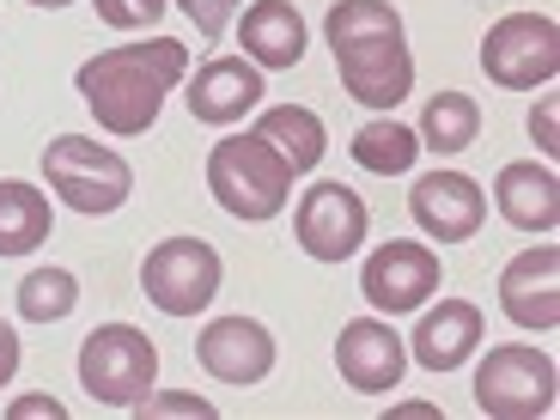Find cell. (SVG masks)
Returning a JSON list of instances; mask_svg holds the SVG:
<instances>
[{
  "instance_id": "cell-2",
  "label": "cell",
  "mask_w": 560,
  "mask_h": 420,
  "mask_svg": "<svg viewBox=\"0 0 560 420\" xmlns=\"http://www.w3.org/2000/svg\"><path fill=\"white\" fill-rule=\"evenodd\" d=\"M329 49H336L341 92L365 110H396L415 85V56L402 43V13L390 0H336L329 19Z\"/></svg>"
},
{
  "instance_id": "cell-24",
  "label": "cell",
  "mask_w": 560,
  "mask_h": 420,
  "mask_svg": "<svg viewBox=\"0 0 560 420\" xmlns=\"http://www.w3.org/2000/svg\"><path fill=\"white\" fill-rule=\"evenodd\" d=\"M92 7H98V19L110 31H147V25L165 19L171 0H92Z\"/></svg>"
},
{
  "instance_id": "cell-27",
  "label": "cell",
  "mask_w": 560,
  "mask_h": 420,
  "mask_svg": "<svg viewBox=\"0 0 560 420\" xmlns=\"http://www.w3.org/2000/svg\"><path fill=\"white\" fill-rule=\"evenodd\" d=\"M530 140H536V147H542L548 159L560 153V140H555V98H542V104H536V110H530Z\"/></svg>"
},
{
  "instance_id": "cell-13",
  "label": "cell",
  "mask_w": 560,
  "mask_h": 420,
  "mask_svg": "<svg viewBox=\"0 0 560 420\" xmlns=\"http://www.w3.org/2000/svg\"><path fill=\"white\" fill-rule=\"evenodd\" d=\"M196 360H201V372L220 378V384H262L268 372H275V336L250 317H220V323L201 329Z\"/></svg>"
},
{
  "instance_id": "cell-11",
  "label": "cell",
  "mask_w": 560,
  "mask_h": 420,
  "mask_svg": "<svg viewBox=\"0 0 560 420\" xmlns=\"http://www.w3.org/2000/svg\"><path fill=\"white\" fill-rule=\"evenodd\" d=\"M408 213L427 238L439 244H463L476 238L481 220H488V196H481L476 177H463V171H427V177L408 189Z\"/></svg>"
},
{
  "instance_id": "cell-20",
  "label": "cell",
  "mask_w": 560,
  "mask_h": 420,
  "mask_svg": "<svg viewBox=\"0 0 560 420\" xmlns=\"http://www.w3.org/2000/svg\"><path fill=\"white\" fill-rule=\"evenodd\" d=\"M481 135V104L469 92H433L427 110H420V140L433 147V153H463V147H476Z\"/></svg>"
},
{
  "instance_id": "cell-3",
  "label": "cell",
  "mask_w": 560,
  "mask_h": 420,
  "mask_svg": "<svg viewBox=\"0 0 560 420\" xmlns=\"http://www.w3.org/2000/svg\"><path fill=\"white\" fill-rule=\"evenodd\" d=\"M208 189L232 220H275L293 201V165L262 135H225L208 153Z\"/></svg>"
},
{
  "instance_id": "cell-5",
  "label": "cell",
  "mask_w": 560,
  "mask_h": 420,
  "mask_svg": "<svg viewBox=\"0 0 560 420\" xmlns=\"http://www.w3.org/2000/svg\"><path fill=\"white\" fill-rule=\"evenodd\" d=\"M43 177L68 201L73 213H116L135 189V171H128L122 153L98 147V140L85 135H56L43 147Z\"/></svg>"
},
{
  "instance_id": "cell-1",
  "label": "cell",
  "mask_w": 560,
  "mask_h": 420,
  "mask_svg": "<svg viewBox=\"0 0 560 420\" xmlns=\"http://www.w3.org/2000/svg\"><path fill=\"white\" fill-rule=\"evenodd\" d=\"M189 73V49L177 37H153V43H128V49H98L73 73L85 110L98 116V128L135 140L159 122V104L177 92V80Z\"/></svg>"
},
{
  "instance_id": "cell-16",
  "label": "cell",
  "mask_w": 560,
  "mask_h": 420,
  "mask_svg": "<svg viewBox=\"0 0 560 420\" xmlns=\"http://www.w3.org/2000/svg\"><path fill=\"white\" fill-rule=\"evenodd\" d=\"M481 341V311L469 299H439V311L420 317V329L408 336V353H415L427 372H457Z\"/></svg>"
},
{
  "instance_id": "cell-28",
  "label": "cell",
  "mask_w": 560,
  "mask_h": 420,
  "mask_svg": "<svg viewBox=\"0 0 560 420\" xmlns=\"http://www.w3.org/2000/svg\"><path fill=\"white\" fill-rule=\"evenodd\" d=\"M13 372H19V336L7 329V323H0V390L13 384Z\"/></svg>"
},
{
  "instance_id": "cell-8",
  "label": "cell",
  "mask_w": 560,
  "mask_h": 420,
  "mask_svg": "<svg viewBox=\"0 0 560 420\" xmlns=\"http://www.w3.org/2000/svg\"><path fill=\"white\" fill-rule=\"evenodd\" d=\"M481 68L505 92H536L560 73V25L548 13H512L481 37Z\"/></svg>"
},
{
  "instance_id": "cell-7",
  "label": "cell",
  "mask_w": 560,
  "mask_h": 420,
  "mask_svg": "<svg viewBox=\"0 0 560 420\" xmlns=\"http://www.w3.org/2000/svg\"><path fill=\"white\" fill-rule=\"evenodd\" d=\"M220 250L201 238H165L159 250H147L140 262V293L153 299L165 317H196V311L213 305L220 293Z\"/></svg>"
},
{
  "instance_id": "cell-12",
  "label": "cell",
  "mask_w": 560,
  "mask_h": 420,
  "mask_svg": "<svg viewBox=\"0 0 560 420\" xmlns=\"http://www.w3.org/2000/svg\"><path fill=\"white\" fill-rule=\"evenodd\" d=\"M336 365H341V378H348L353 390L384 396V390H396L402 372H408V341L396 336L384 317H353L348 329H341V341H336Z\"/></svg>"
},
{
  "instance_id": "cell-4",
  "label": "cell",
  "mask_w": 560,
  "mask_h": 420,
  "mask_svg": "<svg viewBox=\"0 0 560 420\" xmlns=\"http://www.w3.org/2000/svg\"><path fill=\"white\" fill-rule=\"evenodd\" d=\"M153 378H159V348L135 323H104L80 341V384L92 390V402L135 408L147 402Z\"/></svg>"
},
{
  "instance_id": "cell-29",
  "label": "cell",
  "mask_w": 560,
  "mask_h": 420,
  "mask_svg": "<svg viewBox=\"0 0 560 420\" xmlns=\"http://www.w3.org/2000/svg\"><path fill=\"white\" fill-rule=\"evenodd\" d=\"M13 415L25 420V415H49V420H61V402L56 396H25V402H13Z\"/></svg>"
},
{
  "instance_id": "cell-15",
  "label": "cell",
  "mask_w": 560,
  "mask_h": 420,
  "mask_svg": "<svg viewBox=\"0 0 560 420\" xmlns=\"http://www.w3.org/2000/svg\"><path fill=\"white\" fill-rule=\"evenodd\" d=\"M268 92H262V73L250 68L244 56H220L189 80V116L208 128H232L244 122V110H256Z\"/></svg>"
},
{
  "instance_id": "cell-14",
  "label": "cell",
  "mask_w": 560,
  "mask_h": 420,
  "mask_svg": "<svg viewBox=\"0 0 560 420\" xmlns=\"http://www.w3.org/2000/svg\"><path fill=\"white\" fill-rule=\"evenodd\" d=\"M500 311L518 323V329H555L560 323V250L555 244H536V250L505 262Z\"/></svg>"
},
{
  "instance_id": "cell-19",
  "label": "cell",
  "mask_w": 560,
  "mask_h": 420,
  "mask_svg": "<svg viewBox=\"0 0 560 420\" xmlns=\"http://www.w3.org/2000/svg\"><path fill=\"white\" fill-rule=\"evenodd\" d=\"M256 135H262L287 165H293V177L323 159V122H317V110H305V104H275V110H262Z\"/></svg>"
},
{
  "instance_id": "cell-23",
  "label": "cell",
  "mask_w": 560,
  "mask_h": 420,
  "mask_svg": "<svg viewBox=\"0 0 560 420\" xmlns=\"http://www.w3.org/2000/svg\"><path fill=\"white\" fill-rule=\"evenodd\" d=\"M73 305H80V280H73L68 268H37V275H25V287H19V311H25L31 323H61Z\"/></svg>"
},
{
  "instance_id": "cell-30",
  "label": "cell",
  "mask_w": 560,
  "mask_h": 420,
  "mask_svg": "<svg viewBox=\"0 0 560 420\" xmlns=\"http://www.w3.org/2000/svg\"><path fill=\"white\" fill-rule=\"evenodd\" d=\"M31 7H68V0H31Z\"/></svg>"
},
{
  "instance_id": "cell-17",
  "label": "cell",
  "mask_w": 560,
  "mask_h": 420,
  "mask_svg": "<svg viewBox=\"0 0 560 420\" xmlns=\"http://www.w3.org/2000/svg\"><path fill=\"white\" fill-rule=\"evenodd\" d=\"M493 201L500 220H512L518 232H555L560 225V177L536 159H518L493 177Z\"/></svg>"
},
{
  "instance_id": "cell-6",
  "label": "cell",
  "mask_w": 560,
  "mask_h": 420,
  "mask_svg": "<svg viewBox=\"0 0 560 420\" xmlns=\"http://www.w3.org/2000/svg\"><path fill=\"white\" fill-rule=\"evenodd\" d=\"M555 390H560V372L542 348H493L488 360L476 365V408L493 420H542L555 415Z\"/></svg>"
},
{
  "instance_id": "cell-26",
  "label": "cell",
  "mask_w": 560,
  "mask_h": 420,
  "mask_svg": "<svg viewBox=\"0 0 560 420\" xmlns=\"http://www.w3.org/2000/svg\"><path fill=\"white\" fill-rule=\"evenodd\" d=\"M135 408H140V415H201V420L213 415L208 396H159V402L147 396V402H135Z\"/></svg>"
},
{
  "instance_id": "cell-18",
  "label": "cell",
  "mask_w": 560,
  "mask_h": 420,
  "mask_svg": "<svg viewBox=\"0 0 560 420\" xmlns=\"http://www.w3.org/2000/svg\"><path fill=\"white\" fill-rule=\"evenodd\" d=\"M238 43L256 68H299L305 61V19L293 0H256L238 25Z\"/></svg>"
},
{
  "instance_id": "cell-9",
  "label": "cell",
  "mask_w": 560,
  "mask_h": 420,
  "mask_svg": "<svg viewBox=\"0 0 560 420\" xmlns=\"http://www.w3.org/2000/svg\"><path fill=\"white\" fill-rule=\"evenodd\" d=\"M439 280H445V268H439V256L427 250V244H378V250L365 256L360 268V293L372 299V311H384V317H402V311H420L427 299L439 293Z\"/></svg>"
},
{
  "instance_id": "cell-21",
  "label": "cell",
  "mask_w": 560,
  "mask_h": 420,
  "mask_svg": "<svg viewBox=\"0 0 560 420\" xmlns=\"http://www.w3.org/2000/svg\"><path fill=\"white\" fill-rule=\"evenodd\" d=\"M49 238V196L31 183H0V256H25Z\"/></svg>"
},
{
  "instance_id": "cell-22",
  "label": "cell",
  "mask_w": 560,
  "mask_h": 420,
  "mask_svg": "<svg viewBox=\"0 0 560 420\" xmlns=\"http://www.w3.org/2000/svg\"><path fill=\"white\" fill-rule=\"evenodd\" d=\"M353 159L365 171H378V177H396V171H408L420 159V135L402 122H365L353 135Z\"/></svg>"
},
{
  "instance_id": "cell-10",
  "label": "cell",
  "mask_w": 560,
  "mask_h": 420,
  "mask_svg": "<svg viewBox=\"0 0 560 420\" xmlns=\"http://www.w3.org/2000/svg\"><path fill=\"white\" fill-rule=\"evenodd\" d=\"M293 232H299V250L305 256H317V262H348L365 244V232H372V213H365V201L353 196L348 183H317L311 196H299Z\"/></svg>"
},
{
  "instance_id": "cell-25",
  "label": "cell",
  "mask_w": 560,
  "mask_h": 420,
  "mask_svg": "<svg viewBox=\"0 0 560 420\" xmlns=\"http://www.w3.org/2000/svg\"><path fill=\"white\" fill-rule=\"evenodd\" d=\"M183 13L196 19V31H201V43H220L225 37V25H232V13H238V0H177Z\"/></svg>"
}]
</instances>
